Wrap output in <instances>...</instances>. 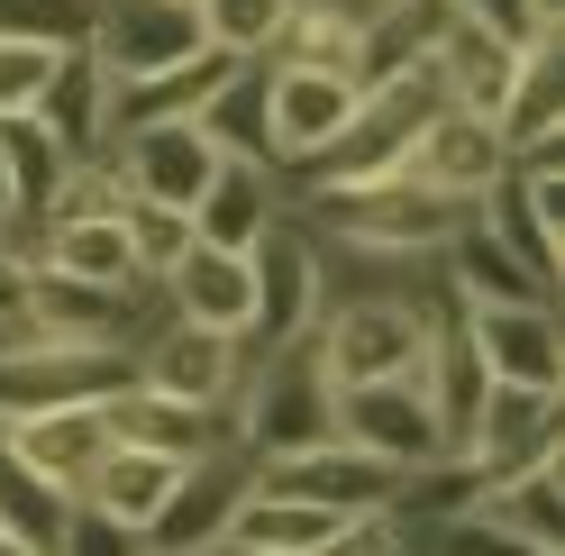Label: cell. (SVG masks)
Masks as SVG:
<instances>
[{
    "mask_svg": "<svg viewBox=\"0 0 565 556\" xmlns=\"http://www.w3.org/2000/svg\"><path fill=\"white\" fill-rule=\"evenodd\" d=\"M256 483H274V493H292V502H320L329 520H356V511H402V493H411L393 466L356 457L347 438L301 447V457H282V466H256Z\"/></svg>",
    "mask_w": 565,
    "mask_h": 556,
    "instance_id": "9a60e30c",
    "label": "cell"
},
{
    "mask_svg": "<svg viewBox=\"0 0 565 556\" xmlns=\"http://www.w3.org/2000/svg\"><path fill=\"white\" fill-rule=\"evenodd\" d=\"M28 119L64 147V164H100V156H110V83H100V64L74 46L46 74V92H38V110H28Z\"/></svg>",
    "mask_w": 565,
    "mask_h": 556,
    "instance_id": "cb8c5ba5",
    "label": "cell"
},
{
    "mask_svg": "<svg viewBox=\"0 0 565 556\" xmlns=\"http://www.w3.org/2000/svg\"><path fill=\"white\" fill-rule=\"evenodd\" d=\"M55 556H147V538L128 530V520H110L100 502H64V538Z\"/></svg>",
    "mask_w": 565,
    "mask_h": 556,
    "instance_id": "d590c367",
    "label": "cell"
},
{
    "mask_svg": "<svg viewBox=\"0 0 565 556\" xmlns=\"http://www.w3.org/2000/svg\"><path fill=\"white\" fill-rule=\"evenodd\" d=\"M492 137H502L511 164L539 156V147H565V38L520 55V83H511L502 110H492Z\"/></svg>",
    "mask_w": 565,
    "mask_h": 556,
    "instance_id": "d4e9b609",
    "label": "cell"
},
{
    "mask_svg": "<svg viewBox=\"0 0 565 556\" xmlns=\"http://www.w3.org/2000/svg\"><path fill=\"white\" fill-rule=\"evenodd\" d=\"M0 447L46 483V493H64V502H83L92 493V474H100V457H110V429H100V402L92 410H46V420H10L0 429Z\"/></svg>",
    "mask_w": 565,
    "mask_h": 556,
    "instance_id": "ac0fdd59",
    "label": "cell"
},
{
    "mask_svg": "<svg viewBox=\"0 0 565 556\" xmlns=\"http://www.w3.org/2000/svg\"><path fill=\"white\" fill-rule=\"evenodd\" d=\"M137 384V346H55V338H19L0 346V429L10 420H46V410H92Z\"/></svg>",
    "mask_w": 565,
    "mask_h": 556,
    "instance_id": "5b68a950",
    "label": "cell"
},
{
    "mask_svg": "<svg viewBox=\"0 0 565 556\" xmlns=\"http://www.w3.org/2000/svg\"><path fill=\"white\" fill-rule=\"evenodd\" d=\"M0 147H10V220L19 228H46V211H55V192H64V147L38 128V119H0Z\"/></svg>",
    "mask_w": 565,
    "mask_h": 556,
    "instance_id": "f1b7e54d",
    "label": "cell"
},
{
    "mask_svg": "<svg viewBox=\"0 0 565 556\" xmlns=\"http://www.w3.org/2000/svg\"><path fill=\"white\" fill-rule=\"evenodd\" d=\"M475 338V356L492 384L520 393H556L565 384V338H556V301H511V310H456Z\"/></svg>",
    "mask_w": 565,
    "mask_h": 556,
    "instance_id": "2e32d148",
    "label": "cell"
},
{
    "mask_svg": "<svg viewBox=\"0 0 565 556\" xmlns=\"http://www.w3.org/2000/svg\"><path fill=\"white\" fill-rule=\"evenodd\" d=\"M192 10H201V0H192Z\"/></svg>",
    "mask_w": 565,
    "mask_h": 556,
    "instance_id": "f35d334b",
    "label": "cell"
},
{
    "mask_svg": "<svg viewBox=\"0 0 565 556\" xmlns=\"http://www.w3.org/2000/svg\"><path fill=\"white\" fill-rule=\"evenodd\" d=\"M329 530H338V520L320 502H292V493H274V483H256V493L237 502L220 547H237V556H320Z\"/></svg>",
    "mask_w": 565,
    "mask_h": 556,
    "instance_id": "83f0119b",
    "label": "cell"
},
{
    "mask_svg": "<svg viewBox=\"0 0 565 556\" xmlns=\"http://www.w3.org/2000/svg\"><path fill=\"white\" fill-rule=\"evenodd\" d=\"M164 301L183 329H220L246 346V329H256V274H246V256H220V247H192L183 265L164 274Z\"/></svg>",
    "mask_w": 565,
    "mask_h": 556,
    "instance_id": "7402d4cb",
    "label": "cell"
},
{
    "mask_svg": "<svg viewBox=\"0 0 565 556\" xmlns=\"http://www.w3.org/2000/svg\"><path fill=\"white\" fill-rule=\"evenodd\" d=\"M0 530H10L28 556H55V538H64V493H46L10 447H0Z\"/></svg>",
    "mask_w": 565,
    "mask_h": 556,
    "instance_id": "4dcf8cb0",
    "label": "cell"
},
{
    "mask_svg": "<svg viewBox=\"0 0 565 556\" xmlns=\"http://www.w3.org/2000/svg\"><path fill=\"white\" fill-rule=\"evenodd\" d=\"M356 83L347 74H310V64H265V137H274V164H320L347 119H356Z\"/></svg>",
    "mask_w": 565,
    "mask_h": 556,
    "instance_id": "4fadbf2b",
    "label": "cell"
},
{
    "mask_svg": "<svg viewBox=\"0 0 565 556\" xmlns=\"http://www.w3.org/2000/svg\"><path fill=\"white\" fill-rule=\"evenodd\" d=\"M539 457H565L556 393L492 384V393H483V410H475V429H466V447H456V474H466V493H475V483L520 474V466H539Z\"/></svg>",
    "mask_w": 565,
    "mask_h": 556,
    "instance_id": "7c38bea8",
    "label": "cell"
},
{
    "mask_svg": "<svg viewBox=\"0 0 565 556\" xmlns=\"http://www.w3.org/2000/svg\"><path fill=\"white\" fill-rule=\"evenodd\" d=\"M438 110H447L438 74H393V83H374V92L356 100V119H347V137L310 164L301 192H347V183H383V173H402Z\"/></svg>",
    "mask_w": 565,
    "mask_h": 556,
    "instance_id": "277c9868",
    "label": "cell"
},
{
    "mask_svg": "<svg viewBox=\"0 0 565 556\" xmlns=\"http://www.w3.org/2000/svg\"><path fill=\"white\" fill-rule=\"evenodd\" d=\"M475 211L447 201L411 173H383V183H347V192H301V228H329L347 256H374V265H438V247Z\"/></svg>",
    "mask_w": 565,
    "mask_h": 556,
    "instance_id": "6da1fadb",
    "label": "cell"
},
{
    "mask_svg": "<svg viewBox=\"0 0 565 556\" xmlns=\"http://www.w3.org/2000/svg\"><path fill=\"white\" fill-rule=\"evenodd\" d=\"M173 483H183V466H164V457H137V447H110L83 502H100L110 520H128V530H147V520L164 511V493H173Z\"/></svg>",
    "mask_w": 565,
    "mask_h": 556,
    "instance_id": "f546056e",
    "label": "cell"
},
{
    "mask_svg": "<svg viewBox=\"0 0 565 556\" xmlns=\"http://www.w3.org/2000/svg\"><path fill=\"white\" fill-rule=\"evenodd\" d=\"M228 156L201 137V119H173V128H137V137H119V192L128 201H156V211H183L192 220V201L210 192V173H220Z\"/></svg>",
    "mask_w": 565,
    "mask_h": 556,
    "instance_id": "5bb4252c",
    "label": "cell"
},
{
    "mask_svg": "<svg viewBox=\"0 0 565 556\" xmlns=\"http://www.w3.org/2000/svg\"><path fill=\"white\" fill-rule=\"evenodd\" d=\"M447 38H456V0H365V28H356V92L393 83V74H429Z\"/></svg>",
    "mask_w": 565,
    "mask_h": 556,
    "instance_id": "e0dca14e",
    "label": "cell"
},
{
    "mask_svg": "<svg viewBox=\"0 0 565 556\" xmlns=\"http://www.w3.org/2000/svg\"><path fill=\"white\" fill-rule=\"evenodd\" d=\"M201 38V10L192 0H92V28H83V55L100 64V83L128 92V83H156L173 64H192Z\"/></svg>",
    "mask_w": 565,
    "mask_h": 556,
    "instance_id": "52a82bcc",
    "label": "cell"
},
{
    "mask_svg": "<svg viewBox=\"0 0 565 556\" xmlns=\"http://www.w3.org/2000/svg\"><path fill=\"white\" fill-rule=\"evenodd\" d=\"M320 556H411V511H356L320 538Z\"/></svg>",
    "mask_w": 565,
    "mask_h": 556,
    "instance_id": "8d00e7d4",
    "label": "cell"
},
{
    "mask_svg": "<svg viewBox=\"0 0 565 556\" xmlns=\"http://www.w3.org/2000/svg\"><path fill=\"white\" fill-rule=\"evenodd\" d=\"M246 274H256V329H246V346H292L320 329V310H329V247H320V228H301V220H274L256 247H246Z\"/></svg>",
    "mask_w": 565,
    "mask_h": 556,
    "instance_id": "ba28073f",
    "label": "cell"
},
{
    "mask_svg": "<svg viewBox=\"0 0 565 556\" xmlns=\"http://www.w3.org/2000/svg\"><path fill=\"white\" fill-rule=\"evenodd\" d=\"M419 393H429V420H438V438H447V466H456V447H466L475 410H483V393H492V374H483V356H475L466 320H456V301H438L429 356H419Z\"/></svg>",
    "mask_w": 565,
    "mask_h": 556,
    "instance_id": "44dd1931",
    "label": "cell"
},
{
    "mask_svg": "<svg viewBox=\"0 0 565 556\" xmlns=\"http://www.w3.org/2000/svg\"><path fill=\"white\" fill-rule=\"evenodd\" d=\"M429 74H438V92H447V110H466V119L492 128V110H502L511 83H520V46H502V38H483V28L456 19V38L438 46Z\"/></svg>",
    "mask_w": 565,
    "mask_h": 556,
    "instance_id": "4316f807",
    "label": "cell"
},
{
    "mask_svg": "<svg viewBox=\"0 0 565 556\" xmlns=\"http://www.w3.org/2000/svg\"><path fill=\"white\" fill-rule=\"evenodd\" d=\"M282 220L274 201V173L265 164H220L210 173V192L192 201V247H220V256H246L256 237Z\"/></svg>",
    "mask_w": 565,
    "mask_h": 556,
    "instance_id": "484cf974",
    "label": "cell"
},
{
    "mask_svg": "<svg viewBox=\"0 0 565 556\" xmlns=\"http://www.w3.org/2000/svg\"><path fill=\"white\" fill-rule=\"evenodd\" d=\"M74 55V46H46V38H0V119H28L38 110L46 74Z\"/></svg>",
    "mask_w": 565,
    "mask_h": 556,
    "instance_id": "e575fe53",
    "label": "cell"
},
{
    "mask_svg": "<svg viewBox=\"0 0 565 556\" xmlns=\"http://www.w3.org/2000/svg\"><path fill=\"white\" fill-rule=\"evenodd\" d=\"M429 329H438V301L419 292H356V301H329L320 310V356H329V384L356 393V384H402L429 356Z\"/></svg>",
    "mask_w": 565,
    "mask_h": 556,
    "instance_id": "3957f363",
    "label": "cell"
},
{
    "mask_svg": "<svg viewBox=\"0 0 565 556\" xmlns=\"http://www.w3.org/2000/svg\"><path fill=\"white\" fill-rule=\"evenodd\" d=\"M329 438H338V384H329L320 338H292L265 365H246L237 410H228V447L246 466H282V457L329 447Z\"/></svg>",
    "mask_w": 565,
    "mask_h": 556,
    "instance_id": "7a4b0ae2",
    "label": "cell"
},
{
    "mask_svg": "<svg viewBox=\"0 0 565 556\" xmlns=\"http://www.w3.org/2000/svg\"><path fill=\"white\" fill-rule=\"evenodd\" d=\"M119 237L137 256V284H164V274L192 256V220L183 211H156V201H119Z\"/></svg>",
    "mask_w": 565,
    "mask_h": 556,
    "instance_id": "d6a6232c",
    "label": "cell"
},
{
    "mask_svg": "<svg viewBox=\"0 0 565 556\" xmlns=\"http://www.w3.org/2000/svg\"><path fill=\"white\" fill-rule=\"evenodd\" d=\"M456 19L483 28V38H502V46H556V0H456Z\"/></svg>",
    "mask_w": 565,
    "mask_h": 556,
    "instance_id": "836d02e7",
    "label": "cell"
},
{
    "mask_svg": "<svg viewBox=\"0 0 565 556\" xmlns=\"http://www.w3.org/2000/svg\"><path fill=\"white\" fill-rule=\"evenodd\" d=\"M411 183H429V192H447V201H466V211H483V192L511 173V156H502V137H492L483 119H466V110H438L429 119V137L411 147Z\"/></svg>",
    "mask_w": 565,
    "mask_h": 556,
    "instance_id": "ffe728a7",
    "label": "cell"
},
{
    "mask_svg": "<svg viewBox=\"0 0 565 556\" xmlns=\"http://www.w3.org/2000/svg\"><path fill=\"white\" fill-rule=\"evenodd\" d=\"M475 228L502 247L539 292H556V274H565V147H539V156H520L502 183L483 192V211Z\"/></svg>",
    "mask_w": 565,
    "mask_h": 556,
    "instance_id": "8992f818",
    "label": "cell"
},
{
    "mask_svg": "<svg viewBox=\"0 0 565 556\" xmlns=\"http://www.w3.org/2000/svg\"><path fill=\"white\" fill-rule=\"evenodd\" d=\"M282 19H292V0H201V38L220 55H237V64H265Z\"/></svg>",
    "mask_w": 565,
    "mask_h": 556,
    "instance_id": "1f68e13d",
    "label": "cell"
},
{
    "mask_svg": "<svg viewBox=\"0 0 565 556\" xmlns=\"http://www.w3.org/2000/svg\"><path fill=\"white\" fill-rule=\"evenodd\" d=\"M338 438L356 447V457L393 466L402 483H419V474H438V466H447V438H438V420H429V393H419V374H402V384H356V393H338Z\"/></svg>",
    "mask_w": 565,
    "mask_h": 556,
    "instance_id": "9c48e42d",
    "label": "cell"
},
{
    "mask_svg": "<svg viewBox=\"0 0 565 556\" xmlns=\"http://www.w3.org/2000/svg\"><path fill=\"white\" fill-rule=\"evenodd\" d=\"M100 429H110V447H137V457H164V466H192V457H210V447H228L220 420H201V410L164 402L147 384H128V393L100 402Z\"/></svg>",
    "mask_w": 565,
    "mask_h": 556,
    "instance_id": "603a6c76",
    "label": "cell"
},
{
    "mask_svg": "<svg viewBox=\"0 0 565 556\" xmlns=\"http://www.w3.org/2000/svg\"><path fill=\"white\" fill-rule=\"evenodd\" d=\"M246 493H256V466H246L237 447H210V457L183 466V483L164 493V511L137 538H147V556H210L228 538V520H237Z\"/></svg>",
    "mask_w": 565,
    "mask_h": 556,
    "instance_id": "30bf717a",
    "label": "cell"
},
{
    "mask_svg": "<svg viewBox=\"0 0 565 556\" xmlns=\"http://www.w3.org/2000/svg\"><path fill=\"white\" fill-rule=\"evenodd\" d=\"M456 511H475L483 530L520 538L529 556H565V457H539V466H520L502 483H475Z\"/></svg>",
    "mask_w": 565,
    "mask_h": 556,
    "instance_id": "d6986e66",
    "label": "cell"
},
{
    "mask_svg": "<svg viewBox=\"0 0 565 556\" xmlns=\"http://www.w3.org/2000/svg\"><path fill=\"white\" fill-rule=\"evenodd\" d=\"M0 247H19V228H10V220H0ZM19 256H28V247H19Z\"/></svg>",
    "mask_w": 565,
    "mask_h": 556,
    "instance_id": "74e56055",
    "label": "cell"
},
{
    "mask_svg": "<svg viewBox=\"0 0 565 556\" xmlns=\"http://www.w3.org/2000/svg\"><path fill=\"white\" fill-rule=\"evenodd\" d=\"M137 384L228 429L237 384H246V346H237V338H220V329H183V320H173L164 338H147V346H137Z\"/></svg>",
    "mask_w": 565,
    "mask_h": 556,
    "instance_id": "8fae6325",
    "label": "cell"
}]
</instances>
